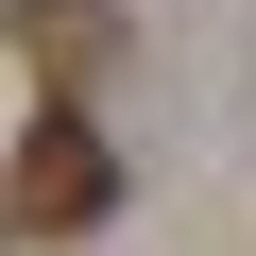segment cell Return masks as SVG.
<instances>
[{
  "label": "cell",
  "mask_w": 256,
  "mask_h": 256,
  "mask_svg": "<svg viewBox=\"0 0 256 256\" xmlns=\"http://www.w3.org/2000/svg\"><path fill=\"white\" fill-rule=\"evenodd\" d=\"M102 205H120V154L86 137V120H34V154H18V222H34V239H86Z\"/></svg>",
  "instance_id": "6da1fadb"
}]
</instances>
